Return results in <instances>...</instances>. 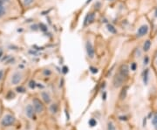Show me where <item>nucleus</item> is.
<instances>
[{
    "label": "nucleus",
    "instance_id": "obj_1",
    "mask_svg": "<svg viewBox=\"0 0 157 130\" xmlns=\"http://www.w3.org/2000/svg\"><path fill=\"white\" fill-rule=\"evenodd\" d=\"M19 15H21L19 12L9 7L3 0H0V25L11 19L17 18Z\"/></svg>",
    "mask_w": 157,
    "mask_h": 130
},
{
    "label": "nucleus",
    "instance_id": "obj_2",
    "mask_svg": "<svg viewBox=\"0 0 157 130\" xmlns=\"http://www.w3.org/2000/svg\"><path fill=\"white\" fill-rule=\"evenodd\" d=\"M129 73V68L127 64H123L120 67L118 73L115 74L114 79V86L115 87H120L124 84V81L128 76Z\"/></svg>",
    "mask_w": 157,
    "mask_h": 130
},
{
    "label": "nucleus",
    "instance_id": "obj_3",
    "mask_svg": "<svg viewBox=\"0 0 157 130\" xmlns=\"http://www.w3.org/2000/svg\"><path fill=\"white\" fill-rule=\"evenodd\" d=\"M150 32V25L146 20V22H142L139 25L135 27V38L136 39H142L146 38Z\"/></svg>",
    "mask_w": 157,
    "mask_h": 130
},
{
    "label": "nucleus",
    "instance_id": "obj_4",
    "mask_svg": "<svg viewBox=\"0 0 157 130\" xmlns=\"http://www.w3.org/2000/svg\"><path fill=\"white\" fill-rule=\"evenodd\" d=\"M86 54L87 57L90 59H92L95 56V46H94L93 42H94V37H91L88 36L86 39Z\"/></svg>",
    "mask_w": 157,
    "mask_h": 130
},
{
    "label": "nucleus",
    "instance_id": "obj_5",
    "mask_svg": "<svg viewBox=\"0 0 157 130\" xmlns=\"http://www.w3.org/2000/svg\"><path fill=\"white\" fill-rule=\"evenodd\" d=\"M19 1L23 8V11L24 12L25 8L26 10H28L31 8H35L41 5L43 0H19Z\"/></svg>",
    "mask_w": 157,
    "mask_h": 130
},
{
    "label": "nucleus",
    "instance_id": "obj_6",
    "mask_svg": "<svg viewBox=\"0 0 157 130\" xmlns=\"http://www.w3.org/2000/svg\"><path fill=\"white\" fill-rule=\"evenodd\" d=\"M23 80V74L21 72H14L11 77V83L12 85L17 86L19 85Z\"/></svg>",
    "mask_w": 157,
    "mask_h": 130
},
{
    "label": "nucleus",
    "instance_id": "obj_7",
    "mask_svg": "<svg viewBox=\"0 0 157 130\" xmlns=\"http://www.w3.org/2000/svg\"><path fill=\"white\" fill-rule=\"evenodd\" d=\"M15 121H16V120L13 115L5 114L1 120V124L4 127H10V126H12L15 123Z\"/></svg>",
    "mask_w": 157,
    "mask_h": 130
},
{
    "label": "nucleus",
    "instance_id": "obj_8",
    "mask_svg": "<svg viewBox=\"0 0 157 130\" xmlns=\"http://www.w3.org/2000/svg\"><path fill=\"white\" fill-rule=\"evenodd\" d=\"M33 107L35 108L36 113H38V114H40V113H42L44 111V105H43V103L40 101V100H39L37 98H35L33 100Z\"/></svg>",
    "mask_w": 157,
    "mask_h": 130
},
{
    "label": "nucleus",
    "instance_id": "obj_9",
    "mask_svg": "<svg viewBox=\"0 0 157 130\" xmlns=\"http://www.w3.org/2000/svg\"><path fill=\"white\" fill-rule=\"evenodd\" d=\"M35 108L33 105H31V104H28L25 108V114L27 115V117L31 118V119H33L34 118V115H35Z\"/></svg>",
    "mask_w": 157,
    "mask_h": 130
},
{
    "label": "nucleus",
    "instance_id": "obj_10",
    "mask_svg": "<svg viewBox=\"0 0 157 130\" xmlns=\"http://www.w3.org/2000/svg\"><path fill=\"white\" fill-rule=\"evenodd\" d=\"M152 40H150V39H146L145 41H144V43H143V45H142V51L144 52H147L150 49H151V47H152Z\"/></svg>",
    "mask_w": 157,
    "mask_h": 130
},
{
    "label": "nucleus",
    "instance_id": "obj_11",
    "mask_svg": "<svg viewBox=\"0 0 157 130\" xmlns=\"http://www.w3.org/2000/svg\"><path fill=\"white\" fill-rule=\"evenodd\" d=\"M41 96H42V99L44 100V101L46 103H50L51 102V96L48 93L46 92H43L41 93Z\"/></svg>",
    "mask_w": 157,
    "mask_h": 130
},
{
    "label": "nucleus",
    "instance_id": "obj_12",
    "mask_svg": "<svg viewBox=\"0 0 157 130\" xmlns=\"http://www.w3.org/2000/svg\"><path fill=\"white\" fill-rule=\"evenodd\" d=\"M50 111H51L52 114H56L57 111H58V106H57L56 104L51 105V107H50Z\"/></svg>",
    "mask_w": 157,
    "mask_h": 130
},
{
    "label": "nucleus",
    "instance_id": "obj_13",
    "mask_svg": "<svg viewBox=\"0 0 157 130\" xmlns=\"http://www.w3.org/2000/svg\"><path fill=\"white\" fill-rule=\"evenodd\" d=\"M152 123H153L154 127L157 129V113L154 114V117L152 119Z\"/></svg>",
    "mask_w": 157,
    "mask_h": 130
},
{
    "label": "nucleus",
    "instance_id": "obj_14",
    "mask_svg": "<svg viewBox=\"0 0 157 130\" xmlns=\"http://www.w3.org/2000/svg\"><path fill=\"white\" fill-rule=\"evenodd\" d=\"M107 130H116L115 126H114V124L112 121H109L107 123Z\"/></svg>",
    "mask_w": 157,
    "mask_h": 130
},
{
    "label": "nucleus",
    "instance_id": "obj_15",
    "mask_svg": "<svg viewBox=\"0 0 157 130\" xmlns=\"http://www.w3.org/2000/svg\"><path fill=\"white\" fill-rule=\"evenodd\" d=\"M147 80H148V71L147 69H146V71L144 72V83L146 85L147 83Z\"/></svg>",
    "mask_w": 157,
    "mask_h": 130
},
{
    "label": "nucleus",
    "instance_id": "obj_16",
    "mask_svg": "<svg viewBox=\"0 0 157 130\" xmlns=\"http://www.w3.org/2000/svg\"><path fill=\"white\" fill-rule=\"evenodd\" d=\"M154 64L157 67V48L155 50V52L154 54Z\"/></svg>",
    "mask_w": 157,
    "mask_h": 130
},
{
    "label": "nucleus",
    "instance_id": "obj_17",
    "mask_svg": "<svg viewBox=\"0 0 157 130\" xmlns=\"http://www.w3.org/2000/svg\"><path fill=\"white\" fill-rule=\"evenodd\" d=\"M143 62H144V65H147V64H148V62H149V58L147 57V55H146V56L144 57Z\"/></svg>",
    "mask_w": 157,
    "mask_h": 130
},
{
    "label": "nucleus",
    "instance_id": "obj_18",
    "mask_svg": "<svg viewBox=\"0 0 157 130\" xmlns=\"http://www.w3.org/2000/svg\"><path fill=\"white\" fill-rule=\"evenodd\" d=\"M4 77V71L3 70H0V80H1Z\"/></svg>",
    "mask_w": 157,
    "mask_h": 130
},
{
    "label": "nucleus",
    "instance_id": "obj_19",
    "mask_svg": "<svg viewBox=\"0 0 157 130\" xmlns=\"http://www.w3.org/2000/svg\"><path fill=\"white\" fill-rule=\"evenodd\" d=\"M89 123L91 124V126H94V125L96 124V121L94 120H90V121H89Z\"/></svg>",
    "mask_w": 157,
    "mask_h": 130
},
{
    "label": "nucleus",
    "instance_id": "obj_20",
    "mask_svg": "<svg viewBox=\"0 0 157 130\" xmlns=\"http://www.w3.org/2000/svg\"><path fill=\"white\" fill-rule=\"evenodd\" d=\"M154 38H155V41L157 42V33L155 34V37H154Z\"/></svg>",
    "mask_w": 157,
    "mask_h": 130
}]
</instances>
